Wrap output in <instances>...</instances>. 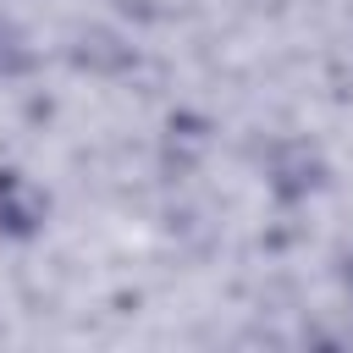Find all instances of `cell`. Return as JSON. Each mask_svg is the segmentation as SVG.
Returning <instances> with one entry per match:
<instances>
[{"label":"cell","mask_w":353,"mask_h":353,"mask_svg":"<svg viewBox=\"0 0 353 353\" xmlns=\"http://www.w3.org/2000/svg\"><path fill=\"white\" fill-rule=\"evenodd\" d=\"M39 221H44V199H39V188H33L22 171H0V232L28 237Z\"/></svg>","instance_id":"cell-1"}]
</instances>
